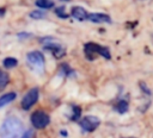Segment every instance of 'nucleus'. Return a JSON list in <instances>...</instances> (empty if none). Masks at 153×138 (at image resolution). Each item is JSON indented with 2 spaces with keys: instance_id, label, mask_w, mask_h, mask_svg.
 Listing matches in <instances>:
<instances>
[{
  "instance_id": "nucleus-1",
  "label": "nucleus",
  "mask_w": 153,
  "mask_h": 138,
  "mask_svg": "<svg viewBox=\"0 0 153 138\" xmlns=\"http://www.w3.org/2000/svg\"><path fill=\"white\" fill-rule=\"evenodd\" d=\"M25 128L23 123L16 117H10L2 123L0 127V137H22Z\"/></svg>"
},
{
  "instance_id": "nucleus-2",
  "label": "nucleus",
  "mask_w": 153,
  "mask_h": 138,
  "mask_svg": "<svg viewBox=\"0 0 153 138\" xmlns=\"http://www.w3.org/2000/svg\"><path fill=\"white\" fill-rule=\"evenodd\" d=\"M84 54H85V57L88 61H93L98 55H100L105 59H110L111 58V54L109 51V48L103 46V45L97 44V43H93V42L86 43L84 45Z\"/></svg>"
},
{
  "instance_id": "nucleus-3",
  "label": "nucleus",
  "mask_w": 153,
  "mask_h": 138,
  "mask_svg": "<svg viewBox=\"0 0 153 138\" xmlns=\"http://www.w3.org/2000/svg\"><path fill=\"white\" fill-rule=\"evenodd\" d=\"M41 43L43 44L44 49L50 51L53 54V56L55 58H62L65 55H66V50L55 40V38L53 37H43L41 38Z\"/></svg>"
},
{
  "instance_id": "nucleus-4",
  "label": "nucleus",
  "mask_w": 153,
  "mask_h": 138,
  "mask_svg": "<svg viewBox=\"0 0 153 138\" xmlns=\"http://www.w3.org/2000/svg\"><path fill=\"white\" fill-rule=\"evenodd\" d=\"M26 61H27V64L36 71L42 73L44 70V56L41 51H37V50L30 51L26 55Z\"/></svg>"
},
{
  "instance_id": "nucleus-5",
  "label": "nucleus",
  "mask_w": 153,
  "mask_h": 138,
  "mask_svg": "<svg viewBox=\"0 0 153 138\" xmlns=\"http://www.w3.org/2000/svg\"><path fill=\"white\" fill-rule=\"evenodd\" d=\"M30 121L35 128L41 130V128H44L49 125L50 117L43 111H35L30 117Z\"/></svg>"
},
{
  "instance_id": "nucleus-6",
  "label": "nucleus",
  "mask_w": 153,
  "mask_h": 138,
  "mask_svg": "<svg viewBox=\"0 0 153 138\" xmlns=\"http://www.w3.org/2000/svg\"><path fill=\"white\" fill-rule=\"evenodd\" d=\"M38 88H31L22 100V108L24 111H29L38 100Z\"/></svg>"
},
{
  "instance_id": "nucleus-7",
  "label": "nucleus",
  "mask_w": 153,
  "mask_h": 138,
  "mask_svg": "<svg viewBox=\"0 0 153 138\" xmlns=\"http://www.w3.org/2000/svg\"><path fill=\"white\" fill-rule=\"evenodd\" d=\"M100 124V120L93 115H86L80 121V127L84 132H93Z\"/></svg>"
},
{
  "instance_id": "nucleus-8",
  "label": "nucleus",
  "mask_w": 153,
  "mask_h": 138,
  "mask_svg": "<svg viewBox=\"0 0 153 138\" xmlns=\"http://www.w3.org/2000/svg\"><path fill=\"white\" fill-rule=\"evenodd\" d=\"M87 19L92 23H96V24H103V23L110 24L111 23L110 15H108L105 13H91V14H88Z\"/></svg>"
},
{
  "instance_id": "nucleus-9",
  "label": "nucleus",
  "mask_w": 153,
  "mask_h": 138,
  "mask_svg": "<svg viewBox=\"0 0 153 138\" xmlns=\"http://www.w3.org/2000/svg\"><path fill=\"white\" fill-rule=\"evenodd\" d=\"M71 17L75 18L79 21H84V20H86L88 18V13L81 6H74L71 10Z\"/></svg>"
},
{
  "instance_id": "nucleus-10",
  "label": "nucleus",
  "mask_w": 153,
  "mask_h": 138,
  "mask_svg": "<svg viewBox=\"0 0 153 138\" xmlns=\"http://www.w3.org/2000/svg\"><path fill=\"white\" fill-rule=\"evenodd\" d=\"M16 98H17V94L14 92H10V93H6L2 96H0V108L6 106V105H8V104H11Z\"/></svg>"
},
{
  "instance_id": "nucleus-11",
  "label": "nucleus",
  "mask_w": 153,
  "mask_h": 138,
  "mask_svg": "<svg viewBox=\"0 0 153 138\" xmlns=\"http://www.w3.org/2000/svg\"><path fill=\"white\" fill-rule=\"evenodd\" d=\"M114 108H115V111H116L117 113L124 114V113H127L128 109H129V104H128L127 100H120V101L114 106Z\"/></svg>"
},
{
  "instance_id": "nucleus-12",
  "label": "nucleus",
  "mask_w": 153,
  "mask_h": 138,
  "mask_svg": "<svg viewBox=\"0 0 153 138\" xmlns=\"http://www.w3.org/2000/svg\"><path fill=\"white\" fill-rule=\"evenodd\" d=\"M60 74L65 77H73L75 76V71L67 64V63H62L60 65Z\"/></svg>"
},
{
  "instance_id": "nucleus-13",
  "label": "nucleus",
  "mask_w": 153,
  "mask_h": 138,
  "mask_svg": "<svg viewBox=\"0 0 153 138\" xmlns=\"http://www.w3.org/2000/svg\"><path fill=\"white\" fill-rule=\"evenodd\" d=\"M36 6L42 8V10H49L54 7V1L53 0H36Z\"/></svg>"
},
{
  "instance_id": "nucleus-14",
  "label": "nucleus",
  "mask_w": 153,
  "mask_h": 138,
  "mask_svg": "<svg viewBox=\"0 0 153 138\" xmlns=\"http://www.w3.org/2000/svg\"><path fill=\"white\" fill-rule=\"evenodd\" d=\"M10 83V76L5 71L0 70V92L6 88V86Z\"/></svg>"
},
{
  "instance_id": "nucleus-15",
  "label": "nucleus",
  "mask_w": 153,
  "mask_h": 138,
  "mask_svg": "<svg viewBox=\"0 0 153 138\" xmlns=\"http://www.w3.org/2000/svg\"><path fill=\"white\" fill-rule=\"evenodd\" d=\"M80 117H81V108L76 105H73L72 106V114H71L69 119L73 120V121H76V120L80 119Z\"/></svg>"
},
{
  "instance_id": "nucleus-16",
  "label": "nucleus",
  "mask_w": 153,
  "mask_h": 138,
  "mask_svg": "<svg viewBox=\"0 0 153 138\" xmlns=\"http://www.w3.org/2000/svg\"><path fill=\"white\" fill-rule=\"evenodd\" d=\"M29 17L32 18V19H35V20H39V19L45 18L47 17V13L44 11H42V10H35V11H31L29 13Z\"/></svg>"
},
{
  "instance_id": "nucleus-17",
  "label": "nucleus",
  "mask_w": 153,
  "mask_h": 138,
  "mask_svg": "<svg viewBox=\"0 0 153 138\" xmlns=\"http://www.w3.org/2000/svg\"><path fill=\"white\" fill-rule=\"evenodd\" d=\"M2 64H4L5 68L11 69V68H14V67L18 64V61H17V58H14V57H6V58L4 59V62H2Z\"/></svg>"
},
{
  "instance_id": "nucleus-18",
  "label": "nucleus",
  "mask_w": 153,
  "mask_h": 138,
  "mask_svg": "<svg viewBox=\"0 0 153 138\" xmlns=\"http://www.w3.org/2000/svg\"><path fill=\"white\" fill-rule=\"evenodd\" d=\"M55 14L59 17V18H61V19H67L71 14H68V13H66V11H65V6H60V7H56L55 8Z\"/></svg>"
},
{
  "instance_id": "nucleus-19",
  "label": "nucleus",
  "mask_w": 153,
  "mask_h": 138,
  "mask_svg": "<svg viewBox=\"0 0 153 138\" xmlns=\"http://www.w3.org/2000/svg\"><path fill=\"white\" fill-rule=\"evenodd\" d=\"M139 86H140V89L143 92V94H146V95H151V90H149L148 87L145 84V82H140Z\"/></svg>"
},
{
  "instance_id": "nucleus-20",
  "label": "nucleus",
  "mask_w": 153,
  "mask_h": 138,
  "mask_svg": "<svg viewBox=\"0 0 153 138\" xmlns=\"http://www.w3.org/2000/svg\"><path fill=\"white\" fill-rule=\"evenodd\" d=\"M32 34L31 33H29V32H19L18 34H17V37H18V39H27V38H30Z\"/></svg>"
},
{
  "instance_id": "nucleus-21",
  "label": "nucleus",
  "mask_w": 153,
  "mask_h": 138,
  "mask_svg": "<svg viewBox=\"0 0 153 138\" xmlns=\"http://www.w3.org/2000/svg\"><path fill=\"white\" fill-rule=\"evenodd\" d=\"M32 136H33L32 131L27 130V131H24V133H23V136H22V137H32Z\"/></svg>"
},
{
  "instance_id": "nucleus-22",
  "label": "nucleus",
  "mask_w": 153,
  "mask_h": 138,
  "mask_svg": "<svg viewBox=\"0 0 153 138\" xmlns=\"http://www.w3.org/2000/svg\"><path fill=\"white\" fill-rule=\"evenodd\" d=\"M60 136H62V137H67V136H68V133H67V131H66V130H61V131H60Z\"/></svg>"
},
{
  "instance_id": "nucleus-23",
  "label": "nucleus",
  "mask_w": 153,
  "mask_h": 138,
  "mask_svg": "<svg viewBox=\"0 0 153 138\" xmlns=\"http://www.w3.org/2000/svg\"><path fill=\"white\" fill-rule=\"evenodd\" d=\"M5 13H6V10L4 7H0V17H4Z\"/></svg>"
},
{
  "instance_id": "nucleus-24",
  "label": "nucleus",
  "mask_w": 153,
  "mask_h": 138,
  "mask_svg": "<svg viewBox=\"0 0 153 138\" xmlns=\"http://www.w3.org/2000/svg\"><path fill=\"white\" fill-rule=\"evenodd\" d=\"M61 1H71V0H61Z\"/></svg>"
}]
</instances>
